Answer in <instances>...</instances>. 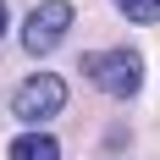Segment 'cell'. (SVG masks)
<instances>
[{"label": "cell", "mask_w": 160, "mask_h": 160, "mask_svg": "<svg viewBox=\"0 0 160 160\" xmlns=\"http://www.w3.org/2000/svg\"><path fill=\"white\" fill-rule=\"evenodd\" d=\"M61 105H66V78H55V72H33L11 99L17 122H50Z\"/></svg>", "instance_id": "obj_2"}, {"label": "cell", "mask_w": 160, "mask_h": 160, "mask_svg": "<svg viewBox=\"0 0 160 160\" xmlns=\"http://www.w3.org/2000/svg\"><path fill=\"white\" fill-rule=\"evenodd\" d=\"M83 78L99 94L127 99L144 88V61H138V50H94V55H83Z\"/></svg>", "instance_id": "obj_1"}, {"label": "cell", "mask_w": 160, "mask_h": 160, "mask_svg": "<svg viewBox=\"0 0 160 160\" xmlns=\"http://www.w3.org/2000/svg\"><path fill=\"white\" fill-rule=\"evenodd\" d=\"M11 160H61V144L50 132H22L11 144Z\"/></svg>", "instance_id": "obj_4"}, {"label": "cell", "mask_w": 160, "mask_h": 160, "mask_svg": "<svg viewBox=\"0 0 160 160\" xmlns=\"http://www.w3.org/2000/svg\"><path fill=\"white\" fill-rule=\"evenodd\" d=\"M72 28V6L66 0H44V6H33L28 22H22V44L33 55H50V50L61 44V33Z\"/></svg>", "instance_id": "obj_3"}, {"label": "cell", "mask_w": 160, "mask_h": 160, "mask_svg": "<svg viewBox=\"0 0 160 160\" xmlns=\"http://www.w3.org/2000/svg\"><path fill=\"white\" fill-rule=\"evenodd\" d=\"M0 39H6V6H0Z\"/></svg>", "instance_id": "obj_6"}, {"label": "cell", "mask_w": 160, "mask_h": 160, "mask_svg": "<svg viewBox=\"0 0 160 160\" xmlns=\"http://www.w3.org/2000/svg\"><path fill=\"white\" fill-rule=\"evenodd\" d=\"M116 11L127 17V22H160V0H116Z\"/></svg>", "instance_id": "obj_5"}]
</instances>
